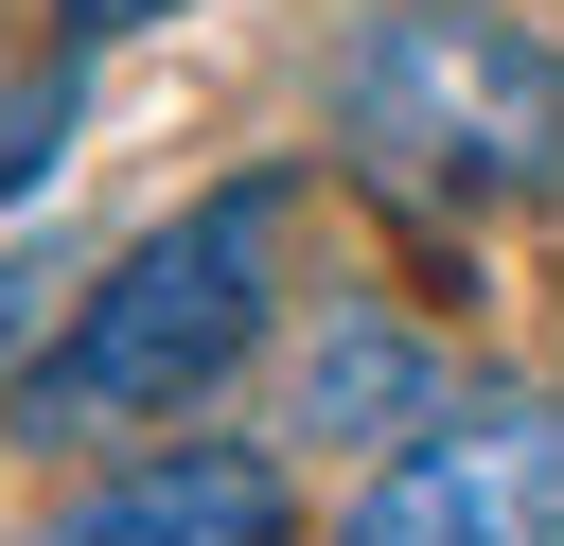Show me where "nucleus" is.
Returning <instances> with one entry per match:
<instances>
[{"mask_svg":"<svg viewBox=\"0 0 564 546\" xmlns=\"http://www.w3.org/2000/svg\"><path fill=\"white\" fill-rule=\"evenodd\" d=\"M53 159H70V70L0 88V211H35V194H53Z\"/></svg>","mask_w":564,"mask_h":546,"instance_id":"obj_6","label":"nucleus"},{"mask_svg":"<svg viewBox=\"0 0 564 546\" xmlns=\"http://www.w3.org/2000/svg\"><path fill=\"white\" fill-rule=\"evenodd\" d=\"M335 546H564V387H458L405 423Z\"/></svg>","mask_w":564,"mask_h":546,"instance_id":"obj_3","label":"nucleus"},{"mask_svg":"<svg viewBox=\"0 0 564 546\" xmlns=\"http://www.w3.org/2000/svg\"><path fill=\"white\" fill-rule=\"evenodd\" d=\"M405 423H441V370H423V335H388V317H335V335H317V370H300V440H405Z\"/></svg>","mask_w":564,"mask_h":546,"instance_id":"obj_5","label":"nucleus"},{"mask_svg":"<svg viewBox=\"0 0 564 546\" xmlns=\"http://www.w3.org/2000/svg\"><path fill=\"white\" fill-rule=\"evenodd\" d=\"M282 211H300V176H229V194L159 211L70 299V335L0 387L18 440H123V423H176L194 387H229L247 335H264V299H282Z\"/></svg>","mask_w":564,"mask_h":546,"instance_id":"obj_1","label":"nucleus"},{"mask_svg":"<svg viewBox=\"0 0 564 546\" xmlns=\"http://www.w3.org/2000/svg\"><path fill=\"white\" fill-rule=\"evenodd\" d=\"M317 106L388 194H441V211H494V194L564 176V53L511 0H370L335 35Z\"/></svg>","mask_w":564,"mask_h":546,"instance_id":"obj_2","label":"nucleus"},{"mask_svg":"<svg viewBox=\"0 0 564 546\" xmlns=\"http://www.w3.org/2000/svg\"><path fill=\"white\" fill-rule=\"evenodd\" d=\"M18 546H300V493H282V458H247V440H159V458H123L106 493L35 511Z\"/></svg>","mask_w":564,"mask_h":546,"instance_id":"obj_4","label":"nucleus"},{"mask_svg":"<svg viewBox=\"0 0 564 546\" xmlns=\"http://www.w3.org/2000/svg\"><path fill=\"white\" fill-rule=\"evenodd\" d=\"M35 299H53V282H35V264H0V387L35 370Z\"/></svg>","mask_w":564,"mask_h":546,"instance_id":"obj_7","label":"nucleus"},{"mask_svg":"<svg viewBox=\"0 0 564 546\" xmlns=\"http://www.w3.org/2000/svg\"><path fill=\"white\" fill-rule=\"evenodd\" d=\"M70 35H141V18H176V0H53Z\"/></svg>","mask_w":564,"mask_h":546,"instance_id":"obj_8","label":"nucleus"}]
</instances>
